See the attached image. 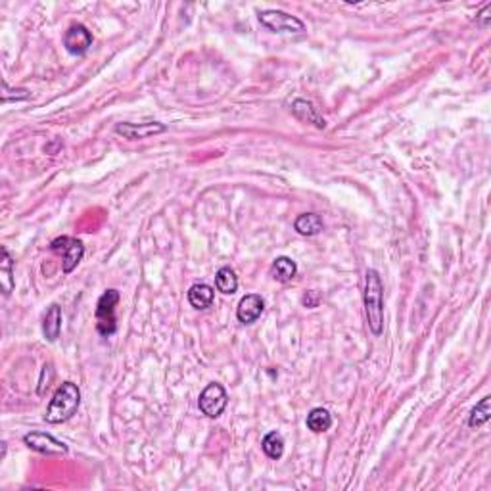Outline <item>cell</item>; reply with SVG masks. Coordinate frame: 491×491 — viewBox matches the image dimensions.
<instances>
[{"instance_id": "1", "label": "cell", "mask_w": 491, "mask_h": 491, "mask_svg": "<svg viewBox=\"0 0 491 491\" xmlns=\"http://www.w3.org/2000/svg\"><path fill=\"white\" fill-rule=\"evenodd\" d=\"M363 301L368 328L374 336H380L384 332V284L377 269H368L365 274Z\"/></svg>"}, {"instance_id": "2", "label": "cell", "mask_w": 491, "mask_h": 491, "mask_svg": "<svg viewBox=\"0 0 491 491\" xmlns=\"http://www.w3.org/2000/svg\"><path fill=\"white\" fill-rule=\"evenodd\" d=\"M81 405V390L73 382H63L54 392L50 403L44 412V421L48 424H61L68 422L77 412Z\"/></svg>"}, {"instance_id": "3", "label": "cell", "mask_w": 491, "mask_h": 491, "mask_svg": "<svg viewBox=\"0 0 491 491\" xmlns=\"http://www.w3.org/2000/svg\"><path fill=\"white\" fill-rule=\"evenodd\" d=\"M257 19L263 27H267L272 33L281 35H301L305 33V23L292 14H286L282 10H263L257 14Z\"/></svg>"}, {"instance_id": "4", "label": "cell", "mask_w": 491, "mask_h": 491, "mask_svg": "<svg viewBox=\"0 0 491 491\" xmlns=\"http://www.w3.org/2000/svg\"><path fill=\"white\" fill-rule=\"evenodd\" d=\"M119 303V292L114 288L106 290L104 294L98 298L97 311V330L100 336H112L117 330V319H115V307Z\"/></svg>"}, {"instance_id": "5", "label": "cell", "mask_w": 491, "mask_h": 491, "mask_svg": "<svg viewBox=\"0 0 491 491\" xmlns=\"http://www.w3.org/2000/svg\"><path fill=\"white\" fill-rule=\"evenodd\" d=\"M228 405V394L219 382H211L198 397V407L208 419H219Z\"/></svg>"}, {"instance_id": "6", "label": "cell", "mask_w": 491, "mask_h": 491, "mask_svg": "<svg viewBox=\"0 0 491 491\" xmlns=\"http://www.w3.org/2000/svg\"><path fill=\"white\" fill-rule=\"evenodd\" d=\"M50 250L56 254L63 255V263L61 269L66 274L73 272V269L83 261V255H85V244L77 240V238L71 237H58L54 238L50 242Z\"/></svg>"}, {"instance_id": "7", "label": "cell", "mask_w": 491, "mask_h": 491, "mask_svg": "<svg viewBox=\"0 0 491 491\" xmlns=\"http://www.w3.org/2000/svg\"><path fill=\"white\" fill-rule=\"evenodd\" d=\"M23 443H26L29 449L37 451V453H43V455L50 457L66 455V453L70 451L63 441L56 439L54 436H50V434H46V432H29V434L23 436Z\"/></svg>"}, {"instance_id": "8", "label": "cell", "mask_w": 491, "mask_h": 491, "mask_svg": "<svg viewBox=\"0 0 491 491\" xmlns=\"http://www.w3.org/2000/svg\"><path fill=\"white\" fill-rule=\"evenodd\" d=\"M167 127L159 121H148V123H117L115 125V132L121 134L123 139L127 141H144L150 139L154 134L166 132Z\"/></svg>"}, {"instance_id": "9", "label": "cell", "mask_w": 491, "mask_h": 491, "mask_svg": "<svg viewBox=\"0 0 491 491\" xmlns=\"http://www.w3.org/2000/svg\"><path fill=\"white\" fill-rule=\"evenodd\" d=\"M63 46L66 50L73 56H83V54L88 52V48L92 46V35L88 31L87 27L81 26V23H75L71 26L66 35H63Z\"/></svg>"}, {"instance_id": "10", "label": "cell", "mask_w": 491, "mask_h": 491, "mask_svg": "<svg viewBox=\"0 0 491 491\" xmlns=\"http://www.w3.org/2000/svg\"><path fill=\"white\" fill-rule=\"evenodd\" d=\"M265 301L259 294H248L240 299L237 307V319L242 325H254L259 317L263 315Z\"/></svg>"}, {"instance_id": "11", "label": "cell", "mask_w": 491, "mask_h": 491, "mask_svg": "<svg viewBox=\"0 0 491 491\" xmlns=\"http://www.w3.org/2000/svg\"><path fill=\"white\" fill-rule=\"evenodd\" d=\"M292 114L296 115L299 121L315 125L317 129H325L326 127V121L323 119V115L319 114V110H317L313 102H309V100H301V98H299V100H294Z\"/></svg>"}, {"instance_id": "12", "label": "cell", "mask_w": 491, "mask_h": 491, "mask_svg": "<svg viewBox=\"0 0 491 491\" xmlns=\"http://www.w3.org/2000/svg\"><path fill=\"white\" fill-rule=\"evenodd\" d=\"M213 299H215V290L211 288L210 284H206V282H198V284H192L188 288V303L194 309H198V311H203V309L211 307Z\"/></svg>"}, {"instance_id": "13", "label": "cell", "mask_w": 491, "mask_h": 491, "mask_svg": "<svg viewBox=\"0 0 491 491\" xmlns=\"http://www.w3.org/2000/svg\"><path fill=\"white\" fill-rule=\"evenodd\" d=\"M294 228L301 237H317L319 232H323L325 223L319 213L311 211V213H301L298 219L294 221Z\"/></svg>"}, {"instance_id": "14", "label": "cell", "mask_w": 491, "mask_h": 491, "mask_svg": "<svg viewBox=\"0 0 491 491\" xmlns=\"http://www.w3.org/2000/svg\"><path fill=\"white\" fill-rule=\"evenodd\" d=\"M61 332V307L52 303L43 319V334L48 342H56Z\"/></svg>"}, {"instance_id": "15", "label": "cell", "mask_w": 491, "mask_h": 491, "mask_svg": "<svg viewBox=\"0 0 491 491\" xmlns=\"http://www.w3.org/2000/svg\"><path fill=\"white\" fill-rule=\"evenodd\" d=\"M271 274L274 281L284 282V284H286V282L296 279V274H298V265H296V261H294L292 257L281 255V257H277V259L272 261Z\"/></svg>"}, {"instance_id": "16", "label": "cell", "mask_w": 491, "mask_h": 491, "mask_svg": "<svg viewBox=\"0 0 491 491\" xmlns=\"http://www.w3.org/2000/svg\"><path fill=\"white\" fill-rule=\"evenodd\" d=\"M14 259L10 255L8 248L2 246V261H0V286H2V294L10 296L14 290Z\"/></svg>"}, {"instance_id": "17", "label": "cell", "mask_w": 491, "mask_h": 491, "mask_svg": "<svg viewBox=\"0 0 491 491\" xmlns=\"http://www.w3.org/2000/svg\"><path fill=\"white\" fill-rule=\"evenodd\" d=\"M305 424L311 432L323 434V432H326V430L332 426V414L326 411V409H323V407H315V409H311L309 414H307Z\"/></svg>"}, {"instance_id": "18", "label": "cell", "mask_w": 491, "mask_h": 491, "mask_svg": "<svg viewBox=\"0 0 491 491\" xmlns=\"http://www.w3.org/2000/svg\"><path fill=\"white\" fill-rule=\"evenodd\" d=\"M215 288L219 290L221 294H225V296L237 294L238 290L237 272L232 271L230 267H221L219 271H217V274H215Z\"/></svg>"}, {"instance_id": "19", "label": "cell", "mask_w": 491, "mask_h": 491, "mask_svg": "<svg viewBox=\"0 0 491 491\" xmlns=\"http://www.w3.org/2000/svg\"><path fill=\"white\" fill-rule=\"evenodd\" d=\"M261 448H263L265 455L272 459V461H279L284 455V438H282L279 432H269L261 441Z\"/></svg>"}, {"instance_id": "20", "label": "cell", "mask_w": 491, "mask_h": 491, "mask_svg": "<svg viewBox=\"0 0 491 491\" xmlns=\"http://www.w3.org/2000/svg\"><path fill=\"white\" fill-rule=\"evenodd\" d=\"M490 397L485 395L480 403L474 407L472 411H470V417H468V426L470 428H480V426H483L485 422L490 421Z\"/></svg>"}, {"instance_id": "21", "label": "cell", "mask_w": 491, "mask_h": 491, "mask_svg": "<svg viewBox=\"0 0 491 491\" xmlns=\"http://www.w3.org/2000/svg\"><path fill=\"white\" fill-rule=\"evenodd\" d=\"M4 88H6V90L2 92V102L6 104V102L10 100V97H8L10 90H8V85H6V83H4ZM12 92H16V94H14V100H16V102H18V100H27V98L31 97V92H29V90H26V88H16V90H12Z\"/></svg>"}, {"instance_id": "22", "label": "cell", "mask_w": 491, "mask_h": 491, "mask_svg": "<svg viewBox=\"0 0 491 491\" xmlns=\"http://www.w3.org/2000/svg\"><path fill=\"white\" fill-rule=\"evenodd\" d=\"M319 301H321V296L317 294L315 290H309L305 296L301 298V303H303L305 307H309V309H313V307L319 305Z\"/></svg>"}, {"instance_id": "23", "label": "cell", "mask_w": 491, "mask_h": 491, "mask_svg": "<svg viewBox=\"0 0 491 491\" xmlns=\"http://www.w3.org/2000/svg\"><path fill=\"white\" fill-rule=\"evenodd\" d=\"M46 372H48V365H44L43 367V377H41V382H39V395L44 394V388H48V384H50V380H52L54 377V370L46 377Z\"/></svg>"}, {"instance_id": "24", "label": "cell", "mask_w": 491, "mask_h": 491, "mask_svg": "<svg viewBox=\"0 0 491 491\" xmlns=\"http://www.w3.org/2000/svg\"><path fill=\"white\" fill-rule=\"evenodd\" d=\"M490 12H491V4H485V8L476 16V21L480 23L482 27H488L490 26V19H491V16H490Z\"/></svg>"}]
</instances>
